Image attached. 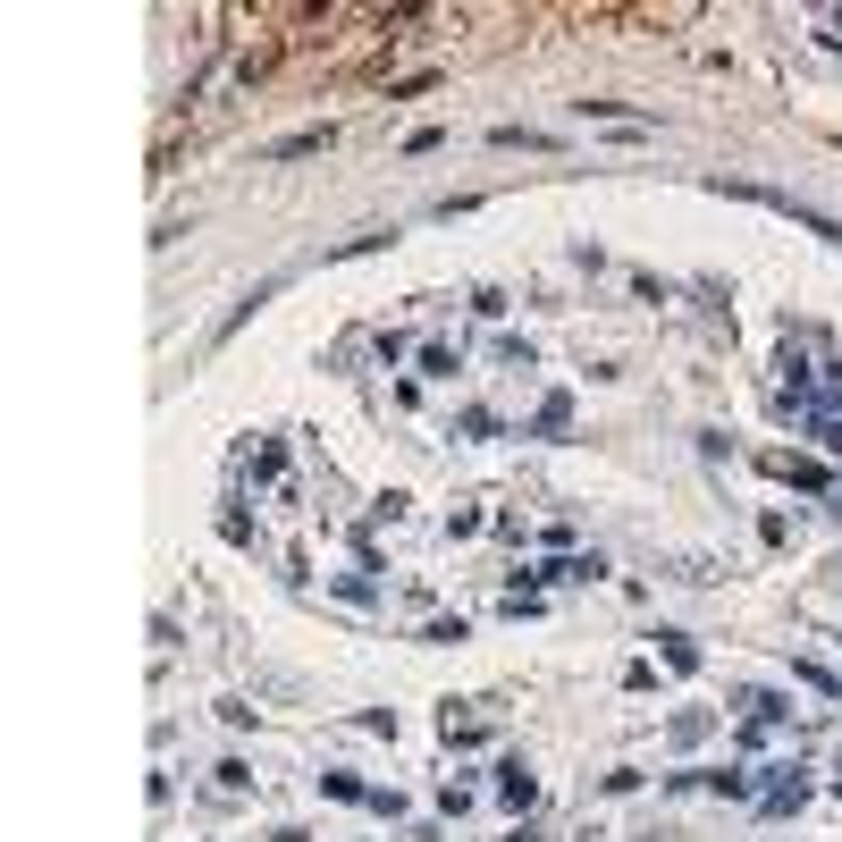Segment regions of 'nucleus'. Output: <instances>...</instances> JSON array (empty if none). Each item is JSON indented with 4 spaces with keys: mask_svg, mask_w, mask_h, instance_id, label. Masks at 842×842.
Wrapping results in <instances>:
<instances>
[{
    "mask_svg": "<svg viewBox=\"0 0 842 842\" xmlns=\"http://www.w3.org/2000/svg\"><path fill=\"white\" fill-rule=\"evenodd\" d=\"M498 801H506V809H531V801H539V775H531L522 758H506V766H498Z\"/></svg>",
    "mask_w": 842,
    "mask_h": 842,
    "instance_id": "obj_1",
    "label": "nucleus"
},
{
    "mask_svg": "<svg viewBox=\"0 0 842 842\" xmlns=\"http://www.w3.org/2000/svg\"><path fill=\"white\" fill-rule=\"evenodd\" d=\"M321 144H329V127H304V135H278L262 160H304V153H321Z\"/></svg>",
    "mask_w": 842,
    "mask_h": 842,
    "instance_id": "obj_2",
    "label": "nucleus"
},
{
    "mask_svg": "<svg viewBox=\"0 0 842 842\" xmlns=\"http://www.w3.org/2000/svg\"><path fill=\"white\" fill-rule=\"evenodd\" d=\"M421 371H430V380H456V371H463V354H456L447 337H430V345H421Z\"/></svg>",
    "mask_w": 842,
    "mask_h": 842,
    "instance_id": "obj_3",
    "label": "nucleus"
},
{
    "mask_svg": "<svg viewBox=\"0 0 842 842\" xmlns=\"http://www.w3.org/2000/svg\"><path fill=\"white\" fill-rule=\"evenodd\" d=\"M742 716H750V725H775V716H792V708L775 699V691H742Z\"/></svg>",
    "mask_w": 842,
    "mask_h": 842,
    "instance_id": "obj_4",
    "label": "nucleus"
},
{
    "mask_svg": "<svg viewBox=\"0 0 842 842\" xmlns=\"http://www.w3.org/2000/svg\"><path fill=\"white\" fill-rule=\"evenodd\" d=\"M565 421H574V396H548V404H539V413H531V430H539V439H556Z\"/></svg>",
    "mask_w": 842,
    "mask_h": 842,
    "instance_id": "obj_5",
    "label": "nucleus"
},
{
    "mask_svg": "<svg viewBox=\"0 0 842 842\" xmlns=\"http://www.w3.org/2000/svg\"><path fill=\"white\" fill-rule=\"evenodd\" d=\"M657 649H666V666H674V674H691V666H699V649H691L683 632H657Z\"/></svg>",
    "mask_w": 842,
    "mask_h": 842,
    "instance_id": "obj_6",
    "label": "nucleus"
},
{
    "mask_svg": "<svg viewBox=\"0 0 842 842\" xmlns=\"http://www.w3.org/2000/svg\"><path fill=\"white\" fill-rule=\"evenodd\" d=\"M270 842H312V834H304V825H278V834H270Z\"/></svg>",
    "mask_w": 842,
    "mask_h": 842,
    "instance_id": "obj_7",
    "label": "nucleus"
},
{
    "mask_svg": "<svg viewBox=\"0 0 842 842\" xmlns=\"http://www.w3.org/2000/svg\"><path fill=\"white\" fill-rule=\"evenodd\" d=\"M515 842H539V834H515Z\"/></svg>",
    "mask_w": 842,
    "mask_h": 842,
    "instance_id": "obj_8",
    "label": "nucleus"
}]
</instances>
